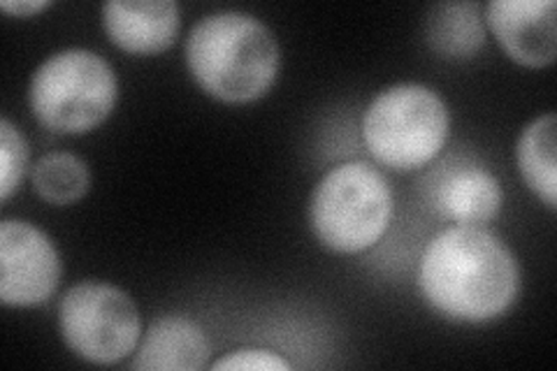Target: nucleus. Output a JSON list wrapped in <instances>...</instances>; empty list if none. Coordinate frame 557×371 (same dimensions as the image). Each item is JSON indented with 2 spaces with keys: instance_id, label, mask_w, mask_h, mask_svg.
I'll return each mask as SVG.
<instances>
[{
  "instance_id": "obj_17",
  "label": "nucleus",
  "mask_w": 557,
  "mask_h": 371,
  "mask_svg": "<svg viewBox=\"0 0 557 371\" xmlns=\"http://www.w3.org/2000/svg\"><path fill=\"white\" fill-rule=\"evenodd\" d=\"M0 8L12 16H35L45 12L47 8H51V3L49 0H3Z\"/></svg>"
},
{
  "instance_id": "obj_8",
  "label": "nucleus",
  "mask_w": 557,
  "mask_h": 371,
  "mask_svg": "<svg viewBox=\"0 0 557 371\" xmlns=\"http://www.w3.org/2000/svg\"><path fill=\"white\" fill-rule=\"evenodd\" d=\"M485 24L518 65L536 70L557 57L555 0H493L485 5Z\"/></svg>"
},
{
  "instance_id": "obj_9",
  "label": "nucleus",
  "mask_w": 557,
  "mask_h": 371,
  "mask_svg": "<svg viewBox=\"0 0 557 371\" xmlns=\"http://www.w3.org/2000/svg\"><path fill=\"white\" fill-rule=\"evenodd\" d=\"M182 26L174 0H108L102 5V28L126 54L153 57L170 49Z\"/></svg>"
},
{
  "instance_id": "obj_7",
  "label": "nucleus",
  "mask_w": 557,
  "mask_h": 371,
  "mask_svg": "<svg viewBox=\"0 0 557 371\" xmlns=\"http://www.w3.org/2000/svg\"><path fill=\"white\" fill-rule=\"evenodd\" d=\"M63 262L57 244L22 219L0 223V299L8 307L42 305L57 293Z\"/></svg>"
},
{
  "instance_id": "obj_5",
  "label": "nucleus",
  "mask_w": 557,
  "mask_h": 371,
  "mask_svg": "<svg viewBox=\"0 0 557 371\" xmlns=\"http://www.w3.org/2000/svg\"><path fill=\"white\" fill-rule=\"evenodd\" d=\"M450 112L434 88L416 82L393 84L370 102L362 139L376 163L393 172L425 168L446 147Z\"/></svg>"
},
{
  "instance_id": "obj_13",
  "label": "nucleus",
  "mask_w": 557,
  "mask_h": 371,
  "mask_svg": "<svg viewBox=\"0 0 557 371\" xmlns=\"http://www.w3.org/2000/svg\"><path fill=\"white\" fill-rule=\"evenodd\" d=\"M430 47L444 59H472L485 45V20L479 3H440L428 14Z\"/></svg>"
},
{
  "instance_id": "obj_16",
  "label": "nucleus",
  "mask_w": 557,
  "mask_h": 371,
  "mask_svg": "<svg viewBox=\"0 0 557 371\" xmlns=\"http://www.w3.org/2000/svg\"><path fill=\"white\" fill-rule=\"evenodd\" d=\"M214 371L235 369V371H288L290 362L268 348H239L219 358L212 364Z\"/></svg>"
},
{
  "instance_id": "obj_14",
  "label": "nucleus",
  "mask_w": 557,
  "mask_h": 371,
  "mask_svg": "<svg viewBox=\"0 0 557 371\" xmlns=\"http://www.w3.org/2000/svg\"><path fill=\"white\" fill-rule=\"evenodd\" d=\"M33 190L57 207L79 202L91 186L89 165L79 156L67 151H51L42 156L30 170Z\"/></svg>"
},
{
  "instance_id": "obj_10",
  "label": "nucleus",
  "mask_w": 557,
  "mask_h": 371,
  "mask_svg": "<svg viewBox=\"0 0 557 371\" xmlns=\"http://www.w3.org/2000/svg\"><path fill=\"white\" fill-rule=\"evenodd\" d=\"M212 356L205 330L184 313L159 316L143 334L131 369L135 371H198Z\"/></svg>"
},
{
  "instance_id": "obj_12",
  "label": "nucleus",
  "mask_w": 557,
  "mask_h": 371,
  "mask_svg": "<svg viewBox=\"0 0 557 371\" xmlns=\"http://www.w3.org/2000/svg\"><path fill=\"white\" fill-rule=\"evenodd\" d=\"M557 116H536L522 128L516 145V163L522 182L550 211L557 207Z\"/></svg>"
},
{
  "instance_id": "obj_3",
  "label": "nucleus",
  "mask_w": 557,
  "mask_h": 371,
  "mask_svg": "<svg viewBox=\"0 0 557 371\" xmlns=\"http://www.w3.org/2000/svg\"><path fill=\"white\" fill-rule=\"evenodd\" d=\"M307 219L323 249L342 256L368 251L391 225L393 188L368 161L339 163L311 190Z\"/></svg>"
},
{
  "instance_id": "obj_4",
  "label": "nucleus",
  "mask_w": 557,
  "mask_h": 371,
  "mask_svg": "<svg viewBox=\"0 0 557 371\" xmlns=\"http://www.w3.org/2000/svg\"><path fill=\"white\" fill-rule=\"evenodd\" d=\"M119 100L114 67L91 49L70 47L45 59L30 77L33 116L51 133L84 135L108 121Z\"/></svg>"
},
{
  "instance_id": "obj_15",
  "label": "nucleus",
  "mask_w": 557,
  "mask_h": 371,
  "mask_svg": "<svg viewBox=\"0 0 557 371\" xmlns=\"http://www.w3.org/2000/svg\"><path fill=\"white\" fill-rule=\"evenodd\" d=\"M30 149L24 133L10 119L0 121V200L8 202L28 172Z\"/></svg>"
},
{
  "instance_id": "obj_11",
  "label": "nucleus",
  "mask_w": 557,
  "mask_h": 371,
  "mask_svg": "<svg viewBox=\"0 0 557 371\" xmlns=\"http://www.w3.org/2000/svg\"><path fill=\"white\" fill-rule=\"evenodd\" d=\"M502 200L497 176L479 165L448 172L434 193V207L458 225L491 223L499 214Z\"/></svg>"
},
{
  "instance_id": "obj_6",
  "label": "nucleus",
  "mask_w": 557,
  "mask_h": 371,
  "mask_svg": "<svg viewBox=\"0 0 557 371\" xmlns=\"http://www.w3.org/2000/svg\"><path fill=\"white\" fill-rule=\"evenodd\" d=\"M59 327L67 348L91 364L126 360L143 339L135 299L102 281H82L63 295Z\"/></svg>"
},
{
  "instance_id": "obj_2",
  "label": "nucleus",
  "mask_w": 557,
  "mask_h": 371,
  "mask_svg": "<svg viewBox=\"0 0 557 371\" xmlns=\"http://www.w3.org/2000/svg\"><path fill=\"white\" fill-rule=\"evenodd\" d=\"M186 65L209 98L247 104L274 86L282 70V49L258 16L223 10L205 14L188 30Z\"/></svg>"
},
{
  "instance_id": "obj_1",
  "label": "nucleus",
  "mask_w": 557,
  "mask_h": 371,
  "mask_svg": "<svg viewBox=\"0 0 557 371\" xmlns=\"http://www.w3.org/2000/svg\"><path fill=\"white\" fill-rule=\"evenodd\" d=\"M425 302L453 323L481 325L507 313L520 290L509 244L483 225H453L425 246L418 264Z\"/></svg>"
}]
</instances>
